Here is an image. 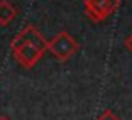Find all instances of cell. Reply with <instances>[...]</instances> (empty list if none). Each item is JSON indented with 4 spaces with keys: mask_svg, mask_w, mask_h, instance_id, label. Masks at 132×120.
<instances>
[{
    "mask_svg": "<svg viewBox=\"0 0 132 120\" xmlns=\"http://www.w3.org/2000/svg\"><path fill=\"white\" fill-rule=\"evenodd\" d=\"M47 51L58 61H68L70 58H73L76 54L78 42L75 41L73 36H70L68 32H59L51 41H47Z\"/></svg>",
    "mask_w": 132,
    "mask_h": 120,
    "instance_id": "obj_1",
    "label": "cell"
},
{
    "mask_svg": "<svg viewBox=\"0 0 132 120\" xmlns=\"http://www.w3.org/2000/svg\"><path fill=\"white\" fill-rule=\"evenodd\" d=\"M10 49H12V54H14L15 61L19 63L22 68H26V70L34 68L44 54L43 49H39V47L32 46V44H27V42L10 44Z\"/></svg>",
    "mask_w": 132,
    "mask_h": 120,
    "instance_id": "obj_2",
    "label": "cell"
},
{
    "mask_svg": "<svg viewBox=\"0 0 132 120\" xmlns=\"http://www.w3.org/2000/svg\"><path fill=\"white\" fill-rule=\"evenodd\" d=\"M120 0H85V12L93 22L109 19L119 8Z\"/></svg>",
    "mask_w": 132,
    "mask_h": 120,
    "instance_id": "obj_3",
    "label": "cell"
},
{
    "mask_svg": "<svg viewBox=\"0 0 132 120\" xmlns=\"http://www.w3.org/2000/svg\"><path fill=\"white\" fill-rule=\"evenodd\" d=\"M20 42H27V44H32V46L43 49L44 53L47 51V41L43 37V34L34 27V25H26L15 37L12 39L10 44H20Z\"/></svg>",
    "mask_w": 132,
    "mask_h": 120,
    "instance_id": "obj_4",
    "label": "cell"
},
{
    "mask_svg": "<svg viewBox=\"0 0 132 120\" xmlns=\"http://www.w3.org/2000/svg\"><path fill=\"white\" fill-rule=\"evenodd\" d=\"M17 17V8L9 0H0V25L5 27Z\"/></svg>",
    "mask_w": 132,
    "mask_h": 120,
    "instance_id": "obj_5",
    "label": "cell"
},
{
    "mask_svg": "<svg viewBox=\"0 0 132 120\" xmlns=\"http://www.w3.org/2000/svg\"><path fill=\"white\" fill-rule=\"evenodd\" d=\"M97 120H120V118H119V117H117L115 113L112 112V110H105V112L102 113V115L98 117Z\"/></svg>",
    "mask_w": 132,
    "mask_h": 120,
    "instance_id": "obj_6",
    "label": "cell"
},
{
    "mask_svg": "<svg viewBox=\"0 0 132 120\" xmlns=\"http://www.w3.org/2000/svg\"><path fill=\"white\" fill-rule=\"evenodd\" d=\"M124 46H125V49H129V53L132 54V34L129 36L127 39H125V42H124Z\"/></svg>",
    "mask_w": 132,
    "mask_h": 120,
    "instance_id": "obj_7",
    "label": "cell"
},
{
    "mask_svg": "<svg viewBox=\"0 0 132 120\" xmlns=\"http://www.w3.org/2000/svg\"><path fill=\"white\" fill-rule=\"evenodd\" d=\"M0 120H10L9 117H0Z\"/></svg>",
    "mask_w": 132,
    "mask_h": 120,
    "instance_id": "obj_8",
    "label": "cell"
}]
</instances>
